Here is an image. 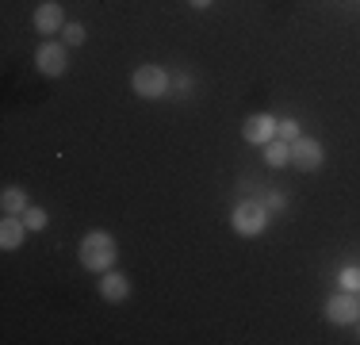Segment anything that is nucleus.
Masks as SVG:
<instances>
[{"label": "nucleus", "mask_w": 360, "mask_h": 345, "mask_svg": "<svg viewBox=\"0 0 360 345\" xmlns=\"http://www.w3.org/2000/svg\"><path fill=\"white\" fill-rule=\"evenodd\" d=\"M131 89L139 92L142 100H161L169 92V73H165V69H158V65H142V69H134Z\"/></svg>", "instance_id": "obj_3"}, {"label": "nucleus", "mask_w": 360, "mask_h": 345, "mask_svg": "<svg viewBox=\"0 0 360 345\" xmlns=\"http://www.w3.org/2000/svg\"><path fill=\"white\" fill-rule=\"evenodd\" d=\"M276 127H280V119H272L269 111H257V115H250L242 123V138L253 146H269L276 138Z\"/></svg>", "instance_id": "obj_7"}, {"label": "nucleus", "mask_w": 360, "mask_h": 345, "mask_svg": "<svg viewBox=\"0 0 360 345\" xmlns=\"http://www.w3.org/2000/svg\"><path fill=\"white\" fill-rule=\"evenodd\" d=\"M81 265L89 272H108V269H115V257H119V246H115V238L108 234V230H89V234L81 238Z\"/></svg>", "instance_id": "obj_1"}, {"label": "nucleus", "mask_w": 360, "mask_h": 345, "mask_svg": "<svg viewBox=\"0 0 360 345\" xmlns=\"http://www.w3.org/2000/svg\"><path fill=\"white\" fill-rule=\"evenodd\" d=\"M100 296H104L108 303H123V299L131 296V280H127L123 272H115V269L100 272Z\"/></svg>", "instance_id": "obj_8"}, {"label": "nucleus", "mask_w": 360, "mask_h": 345, "mask_svg": "<svg viewBox=\"0 0 360 345\" xmlns=\"http://www.w3.org/2000/svg\"><path fill=\"white\" fill-rule=\"evenodd\" d=\"M269 215H272V211H269L261 200H245V203L234 207V215H230V227H234L242 238H257V234H264V227H269Z\"/></svg>", "instance_id": "obj_2"}, {"label": "nucleus", "mask_w": 360, "mask_h": 345, "mask_svg": "<svg viewBox=\"0 0 360 345\" xmlns=\"http://www.w3.org/2000/svg\"><path fill=\"white\" fill-rule=\"evenodd\" d=\"M35 65L42 77H62L65 69H70V50H65V42H42L39 54H35Z\"/></svg>", "instance_id": "obj_4"}, {"label": "nucleus", "mask_w": 360, "mask_h": 345, "mask_svg": "<svg viewBox=\"0 0 360 345\" xmlns=\"http://www.w3.org/2000/svg\"><path fill=\"white\" fill-rule=\"evenodd\" d=\"M264 207H269V211H284V196H280V192H272L269 200H264Z\"/></svg>", "instance_id": "obj_17"}, {"label": "nucleus", "mask_w": 360, "mask_h": 345, "mask_svg": "<svg viewBox=\"0 0 360 345\" xmlns=\"http://www.w3.org/2000/svg\"><path fill=\"white\" fill-rule=\"evenodd\" d=\"M322 142L319 138H295V142H291V165H295L299 172H314L322 165Z\"/></svg>", "instance_id": "obj_6"}, {"label": "nucleus", "mask_w": 360, "mask_h": 345, "mask_svg": "<svg viewBox=\"0 0 360 345\" xmlns=\"http://www.w3.org/2000/svg\"><path fill=\"white\" fill-rule=\"evenodd\" d=\"M276 138H284V142H295V138H303V134H299V119H280Z\"/></svg>", "instance_id": "obj_15"}, {"label": "nucleus", "mask_w": 360, "mask_h": 345, "mask_svg": "<svg viewBox=\"0 0 360 345\" xmlns=\"http://www.w3.org/2000/svg\"><path fill=\"white\" fill-rule=\"evenodd\" d=\"M341 288H345V291H356V288H360V269H341Z\"/></svg>", "instance_id": "obj_16"}, {"label": "nucleus", "mask_w": 360, "mask_h": 345, "mask_svg": "<svg viewBox=\"0 0 360 345\" xmlns=\"http://www.w3.org/2000/svg\"><path fill=\"white\" fill-rule=\"evenodd\" d=\"M356 334H360V318H356Z\"/></svg>", "instance_id": "obj_19"}, {"label": "nucleus", "mask_w": 360, "mask_h": 345, "mask_svg": "<svg viewBox=\"0 0 360 345\" xmlns=\"http://www.w3.org/2000/svg\"><path fill=\"white\" fill-rule=\"evenodd\" d=\"M264 161H269L272 169L291 165V142H284V138H272V142L264 146Z\"/></svg>", "instance_id": "obj_11"}, {"label": "nucleus", "mask_w": 360, "mask_h": 345, "mask_svg": "<svg viewBox=\"0 0 360 345\" xmlns=\"http://www.w3.org/2000/svg\"><path fill=\"white\" fill-rule=\"evenodd\" d=\"M188 4H192V8H211L215 0H188Z\"/></svg>", "instance_id": "obj_18"}, {"label": "nucleus", "mask_w": 360, "mask_h": 345, "mask_svg": "<svg viewBox=\"0 0 360 345\" xmlns=\"http://www.w3.org/2000/svg\"><path fill=\"white\" fill-rule=\"evenodd\" d=\"M0 211L4 215H23L27 211V196H23V188H4V192H0Z\"/></svg>", "instance_id": "obj_12"}, {"label": "nucleus", "mask_w": 360, "mask_h": 345, "mask_svg": "<svg viewBox=\"0 0 360 345\" xmlns=\"http://www.w3.org/2000/svg\"><path fill=\"white\" fill-rule=\"evenodd\" d=\"M84 39H89L84 23H65V27H62V42H65V46H81Z\"/></svg>", "instance_id": "obj_14"}, {"label": "nucleus", "mask_w": 360, "mask_h": 345, "mask_svg": "<svg viewBox=\"0 0 360 345\" xmlns=\"http://www.w3.org/2000/svg\"><path fill=\"white\" fill-rule=\"evenodd\" d=\"M20 219L27 222V230H46V211H42V207H35V203H27V211H23Z\"/></svg>", "instance_id": "obj_13"}, {"label": "nucleus", "mask_w": 360, "mask_h": 345, "mask_svg": "<svg viewBox=\"0 0 360 345\" xmlns=\"http://www.w3.org/2000/svg\"><path fill=\"white\" fill-rule=\"evenodd\" d=\"M23 238H27V222L20 215H4V222H0V249H20Z\"/></svg>", "instance_id": "obj_10"}, {"label": "nucleus", "mask_w": 360, "mask_h": 345, "mask_svg": "<svg viewBox=\"0 0 360 345\" xmlns=\"http://www.w3.org/2000/svg\"><path fill=\"white\" fill-rule=\"evenodd\" d=\"M62 27H65V12H62V4L46 0V4H39V8H35V31H42V34H58Z\"/></svg>", "instance_id": "obj_9"}, {"label": "nucleus", "mask_w": 360, "mask_h": 345, "mask_svg": "<svg viewBox=\"0 0 360 345\" xmlns=\"http://www.w3.org/2000/svg\"><path fill=\"white\" fill-rule=\"evenodd\" d=\"M360 318V299L353 291H341V296H330V303H326V322L333 326H356Z\"/></svg>", "instance_id": "obj_5"}]
</instances>
